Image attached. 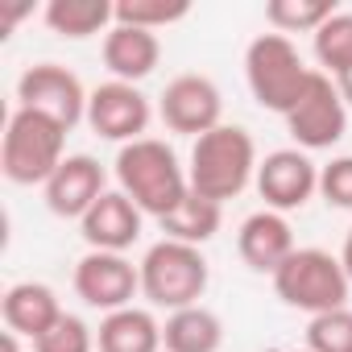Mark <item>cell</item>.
I'll return each mask as SVG.
<instances>
[{"label": "cell", "instance_id": "6da1fadb", "mask_svg": "<svg viewBox=\"0 0 352 352\" xmlns=\"http://www.w3.org/2000/svg\"><path fill=\"white\" fill-rule=\"evenodd\" d=\"M112 166H116L120 191L153 220H166L191 195V179H187L179 153H174L166 141H157V137H141V141L120 145Z\"/></svg>", "mask_w": 352, "mask_h": 352}, {"label": "cell", "instance_id": "7a4b0ae2", "mask_svg": "<svg viewBox=\"0 0 352 352\" xmlns=\"http://www.w3.org/2000/svg\"><path fill=\"white\" fill-rule=\"evenodd\" d=\"M257 145L249 137V129L241 124H220L212 133H204L191 149V166H187V179L191 191L212 199V204H228L236 199L253 179H257Z\"/></svg>", "mask_w": 352, "mask_h": 352}, {"label": "cell", "instance_id": "3957f363", "mask_svg": "<svg viewBox=\"0 0 352 352\" xmlns=\"http://www.w3.org/2000/svg\"><path fill=\"white\" fill-rule=\"evenodd\" d=\"M67 162V129L34 108H13L0 141V170L17 187H46Z\"/></svg>", "mask_w": 352, "mask_h": 352}, {"label": "cell", "instance_id": "277c9868", "mask_svg": "<svg viewBox=\"0 0 352 352\" xmlns=\"http://www.w3.org/2000/svg\"><path fill=\"white\" fill-rule=\"evenodd\" d=\"M311 75H315V67L302 63L298 46L286 34H257L245 50V79H249L253 100L265 112L286 116L298 104V96L307 91Z\"/></svg>", "mask_w": 352, "mask_h": 352}, {"label": "cell", "instance_id": "5b68a950", "mask_svg": "<svg viewBox=\"0 0 352 352\" xmlns=\"http://www.w3.org/2000/svg\"><path fill=\"white\" fill-rule=\"evenodd\" d=\"M208 278H212L208 257L195 245H183V241L162 236L141 257V294L153 307H166V311L195 307L208 290Z\"/></svg>", "mask_w": 352, "mask_h": 352}, {"label": "cell", "instance_id": "8992f818", "mask_svg": "<svg viewBox=\"0 0 352 352\" xmlns=\"http://www.w3.org/2000/svg\"><path fill=\"white\" fill-rule=\"evenodd\" d=\"M274 290L286 307L307 311L311 319L323 311H340L348 302V274L340 265V257H331L327 249H294L282 270L274 274Z\"/></svg>", "mask_w": 352, "mask_h": 352}, {"label": "cell", "instance_id": "52a82bcc", "mask_svg": "<svg viewBox=\"0 0 352 352\" xmlns=\"http://www.w3.org/2000/svg\"><path fill=\"white\" fill-rule=\"evenodd\" d=\"M282 120H286V133L298 141V149H331L348 133V104H344L336 79L315 71L307 91Z\"/></svg>", "mask_w": 352, "mask_h": 352}, {"label": "cell", "instance_id": "ba28073f", "mask_svg": "<svg viewBox=\"0 0 352 352\" xmlns=\"http://www.w3.org/2000/svg\"><path fill=\"white\" fill-rule=\"evenodd\" d=\"M87 87L79 83L75 71L58 67V63H38L17 79V108H34L50 120H58L67 133L87 120Z\"/></svg>", "mask_w": 352, "mask_h": 352}, {"label": "cell", "instance_id": "9c48e42d", "mask_svg": "<svg viewBox=\"0 0 352 352\" xmlns=\"http://www.w3.org/2000/svg\"><path fill=\"white\" fill-rule=\"evenodd\" d=\"M220 112H224V96H220V87L208 75H179V79H170L162 100H157L162 124L170 133H187L195 141L224 124Z\"/></svg>", "mask_w": 352, "mask_h": 352}, {"label": "cell", "instance_id": "30bf717a", "mask_svg": "<svg viewBox=\"0 0 352 352\" xmlns=\"http://www.w3.org/2000/svg\"><path fill=\"white\" fill-rule=\"evenodd\" d=\"M71 282H75V294L87 307L112 315V311L133 307V294L141 290V265H133L124 253H96L91 249V253L79 257Z\"/></svg>", "mask_w": 352, "mask_h": 352}, {"label": "cell", "instance_id": "8fae6325", "mask_svg": "<svg viewBox=\"0 0 352 352\" xmlns=\"http://www.w3.org/2000/svg\"><path fill=\"white\" fill-rule=\"evenodd\" d=\"M149 116H153V108L137 83L108 79L87 96V124L104 141H120V145L141 141L149 129Z\"/></svg>", "mask_w": 352, "mask_h": 352}, {"label": "cell", "instance_id": "7c38bea8", "mask_svg": "<svg viewBox=\"0 0 352 352\" xmlns=\"http://www.w3.org/2000/svg\"><path fill=\"white\" fill-rule=\"evenodd\" d=\"M257 195L270 212H294L319 191V166L307 157V149H274L257 166Z\"/></svg>", "mask_w": 352, "mask_h": 352}, {"label": "cell", "instance_id": "4fadbf2b", "mask_svg": "<svg viewBox=\"0 0 352 352\" xmlns=\"http://www.w3.org/2000/svg\"><path fill=\"white\" fill-rule=\"evenodd\" d=\"M46 191V208L63 220H83L96 199L108 191V174L91 153H67V162L54 170V179L42 187Z\"/></svg>", "mask_w": 352, "mask_h": 352}, {"label": "cell", "instance_id": "5bb4252c", "mask_svg": "<svg viewBox=\"0 0 352 352\" xmlns=\"http://www.w3.org/2000/svg\"><path fill=\"white\" fill-rule=\"evenodd\" d=\"M141 220H145V212L116 187V191H104L96 199V208L79 220V232L96 253H124L137 245Z\"/></svg>", "mask_w": 352, "mask_h": 352}, {"label": "cell", "instance_id": "9a60e30c", "mask_svg": "<svg viewBox=\"0 0 352 352\" xmlns=\"http://www.w3.org/2000/svg\"><path fill=\"white\" fill-rule=\"evenodd\" d=\"M294 249H298V245H294L290 220H286L282 212H270V208L253 212V216L241 224V232H236V253H241V261H245L249 270H257V274H270V278L282 270V261H286Z\"/></svg>", "mask_w": 352, "mask_h": 352}, {"label": "cell", "instance_id": "2e32d148", "mask_svg": "<svg viewBox=\"0 0 352 352\" xmlns=\"http://www.w3.org/2000/svg\"><path fill=\"white\" fill-rule=\"evenodd\" d=\"M0 315H5L9 331L38 340L42 331H50L63 319V302L46 282H17V286L5 290V298H0Z\"/></svg>", "mask_w": 352, "mask_h": 352}, {"label": "cell", "instance_id": "e0dca14e", "mask_svg": "<svg viewBox=\"0 0 352 352\" xmlns=\"http://www.w3.org/2000/svg\"><path fill=\"white\" fill-rule=\"evenodd\" d=\"M162 58V42L149 30H133V25H112L104 34V67L112 71V79L120 83H141L145 75H153Z\"/></svg>", "mask_w": 352, "mask_h": 352}, {"label": "cell", "instance_id": "ac0fdd59", "mask_svg": "<svg viewBox=\"0 0 352 352\" xmlns=\"http://www.w3.org/2000/svg\"><path fill=\"white\" fill-rule=\"evenodd\" d=\"M100 352H162V323L145 307H124L100 319L96 331Z\"/></svg>", "mask_w": 352, "mask_h": 352}, {"label": "cell", "instance_id": "d6986e66", "mask_svg": "<svg viewBox=\"0 0 352 352\" xmlns=\"http://www.w3.org/2000/svg\"><path fill=\"white\" fill-rule=\"evenodd\" d=\"M220 344H224V323L204 302L170 311V319L162 323V348L166 352H220Z\"/></svg>", "mask_w": 352, "mask_h": 352}, {"label": "cell", "instance_id": "ffe728a7", "mask_svg": "<svg viewBox=\"0 0 352 352\" xmlns=\"http://www.w3.org/2000/svg\"><path fill=\"white\" fill-rule=\"evenodd\" d=\"M42 21L71 42H83L91 34H108L116 25V5L108 0H50L42 9Z\"/></svg>", "mask_w": 352, "mask_h": 352}, {"label": "cell", "instance_id": "44dd1931", "mask_svg": "<svg viewBox=\"0 0 352 352\" xmlns=\"http://www.w3.org/2000/svg\"><path fill=\"white\" fill-rule=\"evenodd\" d=\"M157 224H162L166 241H183V245H195V249H199V245H208V241L220 232V224H224V208L191 191L179 208H174L166 220H157Z\"/></svg>", "mask_w": 352, "mask_h": 352}, {"label": "cell", "instance_id": "7402d4cb", "mask_svg": "<svg viewBox=\"0 0 352 352\" xmlns=\"http://www.w3.org/2000/svg\"><path fill=\"white\" fill-rule=\"evenodd\" d=\"M336 13V0H270L265 5V21L274 25V34H315Z\"/></svg>", "mask_w": 352, "mask_h": 352}, {"label": "cell", "instance_id": "603a6c76", "mask_svg": "<svg viewBox=\"0 0 352 352\" xmlns=\"http://www.w3.org/2000/svg\"><path fill=\"white\" fill-rule=\"evenodd\" d=\"M311 38H315V58H319L323 75L340 79V75L352 67V13L327 17Z\"/></svg>", "mask_w": 352, "mask_h": 352}, {"label": "cell", "instance_id": "cb8c5ba5", "mask_svg": "<svg viewBox=\"0 0 352 352\" xmlns=\"http://www.w3.org/2000/svg\"><path fill=\"white\" fill-rule=\"evenodd\" d=\"M191 13L187 0H116V25H133V30H166L179 25Z\"/></svg>", "mask_w": 352, "mask_h": 352}, {"label": "cell", "instance_id": "d4e9b609", "mask_svg": "<svg viewBox=\"0 0 352 352\" xmlns=\"http://www.w3.org/2000/svg\"><path fill=\"white\" fill-rule=\"evenodd\" d=\"M307 348L311 352H352V311H323L307 323Z\"/></svg>", "mask_w": 352, "mask_h": 352}, {"label": "cell", "instance_id": "484cf974", "mask_svg": "<svg viewBox=\"0 0 352 352\" xmlns=\"http://www.w3.org/2000/svg\"><path fill=\"white\" fill-rule=\"evenodd\" d=\"M91 348H96V331L79 315H67V311L50 331L34 340V352H91Z\"/></svg>", "mask_w": 352, "mask_h": 352}, {"label": "cell", "instance_id": "4316f807", "mask_svg": "<svg viewBox=\"0 0 352 352\" xmlns=\"http://www.w3.org/2000/svg\"><path fill=\"white\" fill-rule=\"evenodd\" d=\"M319 195L327 208L352 212V153H340L327 166H319Z\"/></svg>", "mask_w": 352, "mask_h": 352}, {"label": "cell", "instance_id": "83f0119b", "mask_svg": "<svg viewBox=\"0 0 352 352\" xmlns=\"http://www.w3.org/2000/svg\"><path fill=\"white\" fill-rule=\"evenodd\" d=\"M21 17H30V5H17V9H0V30L9 34V30L21 21Z\"/></svg>", "mask_w": 352, "mask_h": 352}, {"label": "cell", "instance_id": "f1b7e54d", "mask_svg": "<svg viewBox=\"0 0 352 352\" xmlns=\"http://www.w3.org/2000/svg\"><path fill=\"white\" fill-rule=\"evenodd\" d=\"M340 265H344V274H348V282H352V228L344 232V249H340Z\"/></svg>", "mask_w": 352, "mask_h": 352}, {"label": "cell", "instance_id": "f546056e", "mask_svg": "<svg viewBox=\"0 0 352 352\" xmlns=\"http://www.w3.org/2000/svg\"><path fill=\"white\" fill-rule=\"evenodd\" d=\"M336 87H340V96H344V104H352V67L336 79Z\"/></svg>", "mask_w": 352, "mask_h": 352}, {"label": "cell", "instance_id": "4dcf8cb0", "mask_svg": "<svg viewBox=\"0 0 352 352\" xmlns=\"http://www.w3.org/2000/svg\"><path fill=\"white\" fill-rule=\"evenodd\" d=\"M17 340H21L17 331H5V336H0V352H21V348H17Z\"/></svg>", "mask_w": 352, "mask_h": 352}, {"label": "cell", "instance_id": "1f68e13d", "mask_svg": "<svg viewBox=\"0 0 352 352\" xmlns=\"http://www.w3.org/2000/svg\"><path fill=\"white\" fill-rule=\"evenodd\" d=\"M294 352H311V348H294Z\"/></svg>", "mask_w": 352, "mask_h": 352}]
</instances>
